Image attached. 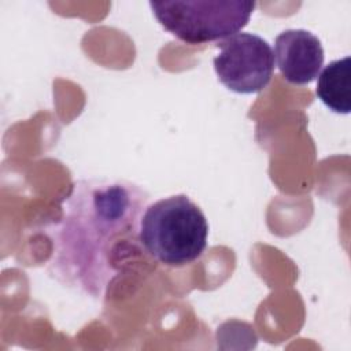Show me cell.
I'll use <instances>...</instances> for the list:
<instances>
[{
  "label": "cell",
  "instance_id": "cell-2",
  "mask_svg": "<svg viewBox=\"0 0 351 351\" xmlns=\"http://www.w3.org/2000/svg\"><path fill=\"white\" fill-rule=\"evenodd\" d=\"M140 243L156 262L186 266L207 247L208 222L186 195H174L147 206L140 221Z\"/></svg>",
  "mask_w": 351,
  "mask_h": 351
},
{
  "label": "cell",
  "instance_id": "cell-6",
  "mask_svg": "<svg viewBox=\"0 0 351 351\" xmlns=\"http://www.w3.org/2000/svg\"><path fill=\"white\" fill-rule=\"evenodd\" d=\"M351 59L344 56L330 62L318 77L315 93L318 99L333 112L348 114L351 111Z\"/></svg>",
  "mask_w": 351,
  "mask_h": 351
},
{
  "label": "cell",
  "instance_id": "cell-3",
  "mask_svg": "<svg viewBox=\"0 0 351 351\" xmlns=\"http://www.w3.org/2000/svg\"><path fill=\"white\" fill-rule=\"evenodd\" d=\"M158 22L186 44L225 40L247 26L256 7L248 0L149 1Z\"/></svg>",
  "mask_w": 351,
  "mask_h": 351
},
{
  "label": "cell",
  "instance_id": "cell-1",
  "mask_svg": "<svg viewBox=\"0 0 351 351\" xmlns=\"http://www.w3.org/2000/svg\"><path fill=\"white\" fill-rule=\"evenodd\" d=\"M147 203L148 193L125 180L77 181L63 200L62 219L48 229L51 271L86 295L106 296L144 250L138 232Z\"/></svg>",
  "mask_w": 351,
  "mask_h": 351
},
{
  "label": "cell",
  "instance_id": "cell-4",
  "mask_svg": "<svg viewBox=\"0 0 351 351\" xmlns=\"http://www.w3.org/2000/svg\"><path fill=\"white\" fill-rule=\"evenodd\" d=\"M214 58L218 80L236 93L250 95L265 89L274 71V53L270 44L255 33H236L217 44Z\"/></svg>",
  "mask_w": 351,
  "mask_h": 351
},
{
  "label": "cell",
  "instance_id": "cell-5",
  "mask_svg": "<svg viewBox=\"0 0 351 351\" xmlns=\"http://www.w3.org/2000/svg\"><path fill=\"white\" fill-rule=\"evenodd\" d=\"M273 53L281 75L295 85L313 82L325 59L319 38L304 29L281 32L276 37Z\"/></svg>",
  "mask_w": 351,
  "mask_h": 351
}]
</instances>
